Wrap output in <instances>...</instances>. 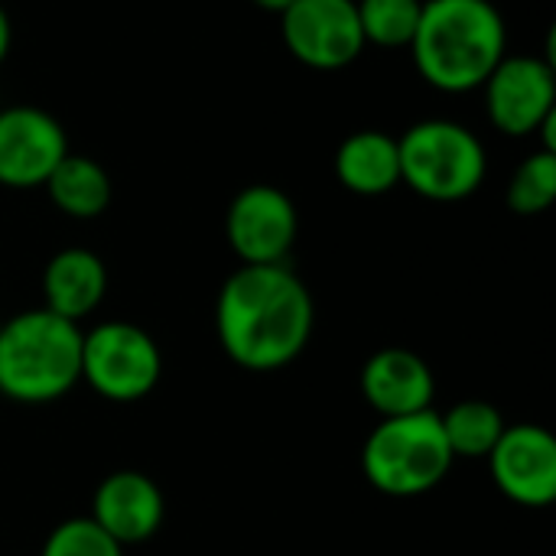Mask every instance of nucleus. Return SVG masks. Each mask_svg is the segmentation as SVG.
Listing matches in <instances>:
<instances>
[{
	"mask_svg": "<svg viewBox=\"0 0 556 556\" xmlns=\"http://www.w3.org/2000/svg\"><path fill=\"white\" fill-rule=\"evenodd\" d=\"M163 375V355L134 323H98L81 336V381L114 404L143 401Z\"/></svg>",
	"mask_w": 556,
	"mask_h": 556,
	"instance_id": "6",
	"label": "nucleus"
},
{
	"mask_svg": "<svg viewBox=\"0 0 556 556\" xmlns=\"http://www.w3.org/2000/svg\"><path fill=\"white\" fill-rule=\"evenodd\" d=\"M68 153L62 124L39 108L16 104L0 111V186L36 189Z\"/></svg>",
	"mask_w": 556,
	"mask_h": 556,
	"instance_id": "11",
	"label": "nucleus"
},
{
	"mask_svg": "<svg viewBox=\"0 0 556 556\" xmlns=\"http://www.w3.org/2000/svg\"><path fill=\"white\" fill-rule=\"evenodd\" d=\"M280 29L290 55L323 72L352 65L365 49L355 0H293L280 13Z\"/></svg>",
	"mask_w": 556,
	"mask_h": 556,
	"instance_id": "7",
	"label": "nucleus"
},
{
	"mask_svg": "<svg viewBox=\"0 0 556 556\" xmlns=\"http://www.w3.org/2000/svg\"><path fill=\"white\" fill-rule=\"evenodd\" d=\"M225 231L241 264H287V254L296 244L300 215L283 189L257 182L231 199Z\"/></svg>",
	"mask_w": 556,
	"mask_h": 556,
	"instance_id": "9",
	"label": "nucleus"
},
{
	"mask_svg": "<svg viewBox=\"0 0 556 556\" xmlns=\"http://www.w3.org/2000/svg\"><path fill=\"white\" fill-rule=\"evenodd\" d=\"M505 46V16L492 0H427L410 55L427 85L463 94L485 85Z\"/></svg>",
	"mask_w": 556,
	"mask_h": 556,
	"instance_id": "2",
	"label": "nucleus"
},
{
	"mask_svg": "<svg viewBox=\"0 0 556 556\" xmlns=\"http://www.w3.org/2000/svg\"><path fill=\"white\" fill-rule=\"evenodd\" d=\"M556 199V153L538 150L531 153L511 176L508 205L518 215H541Z\"/></svg>",
	"mask_w": 556,
	"mask_h": 556,
	"instance_id": "19",
	"label": "nucleus"
},
{
	"mask_svg": "<svg viewBox=\"0 0 556 556\" xmlns=\"http://www.w3.org/2000/svg\"><path fill=\"white\" fill-rule=\"evenodd\" d=\"M42 556H124V547L111 541L91 518H68L49 531Z\"/></svg>",
	"mask_w": 556,
	"mask_h": 556,
	"instance_id": "20",
	"label": "nucleus"
},
{
	"mask_svg": "<svg viewBox=\"0 0 556 556\" xmlns=\"http://www.w3.org/2000/svg\"><path fill=\"white\" fill-rule=\"evenodd\" d=\"M46 192L52 205L72 218H98L111 205V176L91 156L65 153L62 163L49 173Z\"/></svg>",
	"mask_w": 556,
	"mask_h": 556,
	"instance_id": "16",
	"label": "nucleus"
},
{
	"mask_svg": "<svg viewBox=\"0 0 556 556\" xmlns=\"http://www.w3.org/2000/svg\"><path fill=\"white\" fill-rule=\"evenodd\" d=\"M358 7V23L365 46L375 42L381 49H401L410 46L424 0H355Z\"/></svg>",
	"mask_w": 556,
	"mask_h": 556,
	"instance_id": "18",
	"label": "nucleus"
},
{
	"mask_svg": "<svg viewBox=\"0 0 556 556\" xmlns=\"http://www.w3.org/2000/svg\"><path fill=\"white\" fill-rule=\"evenodd\" d=\"M453 463L456 456L433 407L384 417L362 446V472L368 485L391 498H417L433 492L450 476Z\"/></svg>",
	"mask_w": 556,
	"mask_h": 556,
	"instance_id": "4",
	"label": "nucleus"
},
{
	"mask_svg": "<svg viewBox=\"0 0 556 556\" xmlns=\"http://www.w3.org/2000/svg\"><path fill=\"white\" fill-rule=\"evenodd\" d=\"M257 7H264V10H274V13H283L293 0H254Z\"/></svg>",
	"mask_w": 556,
	"mask_h": 556,
	"instance_id": "22",
	"label": "nucleus"
},
{
	"mask_svg": "<svg viewBox=\"0 0 556 556\" xmlns=\"http://www.w3.org/2000/svg\"><path fill=\"white\" fill-rule=\"evenodd\" d=\"M215 332L235 365L277 371L313 336V296L287 264H241L218 290Z\"/></svg>",
	"mask_w": 556,
	"mask_h": 556,
	"instance_id": "1",
	"label": "nucleus"
},
{
	"mask_svg": "<svg viewBox=\"0 0 556 556\" xmlns=\"http://www.w3.org/2000/svg\"><path fill=\"white\" fill-rule=\"evenodd\" d=\"M336 176L355 195H384L401 182L397 137L384 130H358L336 150Z\"/></svg>",
	"mask_w": 556,
	"mask_h": 556,
	"instance_id": "15",
	"label": "nucleus"
},
{
	"mask_svg": "<svg viewBox=\"0 0 556 556\" xmlns=\"http://www.w3.org/2000/svg\"><path fill=\"white\" fill-rule=\"evenodd\" d=\"M88 518L121 547L143 544L163 528L166 498L150 476L137 469H121L94 489Z\"/></svg>",
	"mask_w": 556,
	"mask_h": 556,
	"instance_id": "12",
	"label": "nucleus"
},
{
	"mask_svg": "<svg viewBox=\"0 0 556 556\" xmlns=\"http://www.w3.org/2000/svg\"><path fill=\"white\" fill-rule=\"evenodd\" d=\"M81 326L52 309L0 323V394L16 404H52L81 381Z\"/></svg>",
	"mask_w": 556,
	"mask_h": 556,
	"instance_id": "3",
	"label": "nucleus"
},
{
	"mask_svg": "<svg viewBox=\"0 0 556 556\" xmlns=\"http://www.w3.org/2000/svg\"><path fill=\"white\" fill-rule=\"evenodd\" d=\"M482 88L489 121L508 137H528L556 117V75L547 59L505 55Z\"/></svg>",
	"mask_w": 556,
	"mask_h": 556,
	"instance_id": "8",
	"label": "nucleus"
},
{
	"mask_svg": "<svg viewBox=\"0 0 556 556\" xmlns=\"http://www.w3.org/2000/svg\"><path fill=\"white\" fill-rule=\"evenodd\" d=\"M489 469L505 498L525 508H547L556 498V440L538 424L505 427L489 453Z\"/></svg>",
	"mask_w": 556,
	"mask_h": 556,
	"instance_id": "10",
	"label": "nucleus"
},
{
	"mask_svg": "<svg viewBox=\"0 0 556 556\" xmlns=\"http://www.w3.org/2000/svg\"><path fill=\"white\" fill-rule=\"evenodd\" d=\"M10 39H13V26H10V16H7V10H3V3H0V62H3L7 52H10Z\"/></svg>",
	"mask_w": 556,
	"mask_h": 556,
	"instance_id": "21",
	"label": "nucleus"
},
{
	"mask_svg": "<svg viewBox=\"0 0 556 556\" xmlns=\"http://www.w3.org/2000/svg\"><path fill=\"white\" fill-rule=\"evenodd\" d=\"M104 293H108V270L101 257L88 248H65L52 254V261L42 270L46 309L78 326L85 316H91L101 306Z\"/></svg>",
	"mask_w": 556,
	"mask_h": 556,
	"instance_id": "14",
	"label": "nucleus"
},
{
	"mask_svg": "<svg viewBox=\"0 0 556 556\" xmlns=\"http://www.w3.org/2000/svg\"><path fill=\"white\" fill-rule=\"evenodd\" d=\"M401 182L433 202L469 199L489 173L482 140L456 121H420L397 140Z\"/></svg>",
	"mask_w": 556,
	"mask_h": 556,
	"instance_id": "5",
	"label": "nucleus"
},
{
	"mask_svg": "<svg viewBox=\"0 0 556 556\" xmlns=\"http://www.w3.org/2000/svg\"><path fill=\"white\" fill-rule=\"evenodd\" d=\"M440 424L456 459H489L508 427L502 410L489 401H459L440 414Z\"/></svg>",
	"mask_w": 556,
	"mask_h": 556,
	"instance_id": "17",
	"label": "nucleus"
},
{
	"mask_svg": "<svg viewBox=\"0 0 556 556\" xmlns=\"http://www.w3.org/2000/svg\"><path fill=\"white\" fill-rule=\"evenodd\" d=\"M433 394V368L410 349H381L362 368V397L381 420L430 410Z\"/></svg>",
	"mask_w": 556,
	"mask_h": 556,
	"instance_id": "13",
	"label": "nucleus"
}]
</instances>
